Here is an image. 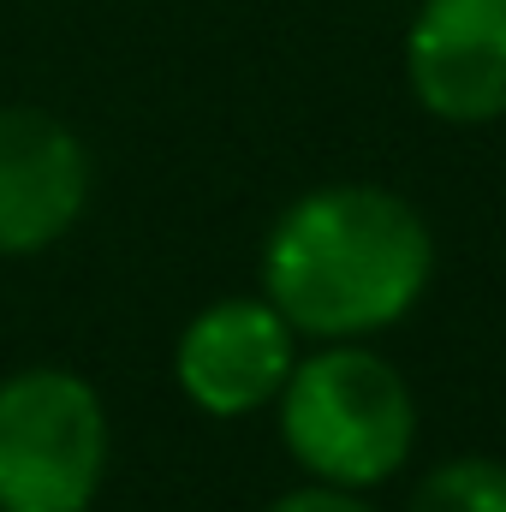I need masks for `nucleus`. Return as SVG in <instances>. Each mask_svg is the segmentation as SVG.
Masks as SVG:
<instances>
[{
    "label": "nucleus",
    "instance_id": "1",
    "mask_svg": "<svg viewBox=\"0 0 506 512\" xmlns=\"http://www.w3.org/2000/svg\"><path fill=\"white\" fill-rule=\"evenodd\" d=\"M435 239L381 185H322L298 197L262 245V298L292 334L358 340L411 316L429 292Z\"/></svg>",
    "mask_w": 506,
    "mask_h": 512
},
{
    "label": "nucleus",
    "instance_id": "2",
    "mask_svg": "<svg viewBox=\"0 0 506 512\" xmlns=\"http://www.w3.org/2000/svg\"><path fill=\"white\" fill-rule=\"evenodd\" d=\"M274 405H280V435L292 459L316 483L376 489L405 465L417 441V405L405 376L381 352L352 340H334L328 352L298 358Z\"/></svg>",
    "mask_w": 506,
    "mask_h": 512
},
{
    "label": "nucleus",
    "instance_id": "3",
    "mask_svg": "<svg viewBox=\"0 0 506 512\" xmlns=\"http://www.w3.org/2000/svg\"><path fill=\"white\" fill-rule=\"evenodd\" d=\"M108 471V411L72 370L0 382V512H84Z\"/></svg>",
    "mask_w": 506,
    "mask_h": 512
},
{
    "label": "nucleus",
    "instance_id": "4",
    "mask_svg": "<svg viewBox=\"0 0 506 512\" xmlns=\"http://www.w3.org/2000/svg\"><path fill=\"white\" fill-rule=\"evenodd\" d=\"M411 96L447 126L506 114V0H423L405 36Z\"/></svg>",
    "mask_w": 506,
    "mask_h": 512
},
{
    "label": "nucleus",
    "instance_id": "5",
    "mask_svg": "<svg viewBox=\"0 0 506 512\" xmlns=\"http://www.w3.org/2000/svg\"><path fill=\"white\" fill-rule=\"evenodd\" d=\"M292 322L268 298H221L209 304L173 352V376L185 399L209 417H245L268 405L292 376Z\"/></svg>",
    "mask_w": 506,
    "mask_h": 512
},
{
    "label": "nucleus",
    "instance_id": "6",
    "mask_svg": "<svg viewBox=\"0 0 506 512\" xmlns=\"http://www.w3.org/2000/svg\"><path fill=\"white\" fill-rule=\"evenodd\" d=\"M90 197V155L42 108H0V256L48 251Z\"/></svg>",
    "mask_w": 506,
    "mask_h": 512
},
{
    "label": "nucleus",
    "instance_id": "7",
    "mask_svg": "<svg viewBox=\"0 0 506 512\" xmlns=\"http://www.w3.org/2000/svg\"><path fill=\"white\" fill-rule=\"evenodd\" d=\"M411 512H506V465L501 459H447L417 483Z\"/></svg>",
    "mask_w": 506,
    "mask_h": 512
},
{
    "label": "nucleus",
    "instance_id": "8",
    "mask_svg": "<svg viewBox=\"0 0 506 512\" xmlns=\"http://www.w3.org/2000/svg\"><path fill=\"white\" fill-rule=\"evenodd\" d=\"M268 512H376L358 489H340V483H310V489H292L280 495Z\"/></svg>",
    "mask_w": 506,
    "mask_h": 512
}]
</instances>
